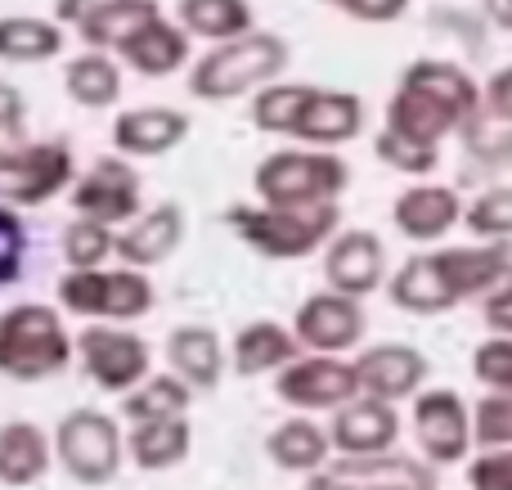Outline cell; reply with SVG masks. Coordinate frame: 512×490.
Listing matches in <instances>:
<instances>
[{
	"instance_id": "obj_1",
	"label": "cell",
	"mask_w": 512,
	"mask_h": 490,
	"mask_svg": "<svg viewBox=\"0 0 512 490\" xmlns=\"http://www.w3.org/2000/svg\"><path fill=\"white\" fill-rule=\"evenodd\" d=\"M481 113V86L454 59H414L387 104V131L441 149Z\"/></svg>"
},
{
	"instance_id": "obj_2",
	"label": "cell",
	"mask_w": 512,
	"mask_h": 490,
	"mask_svg": "<svg viewBox=\"0 0 512 490\" xmlns=\"http://www.w3.org/2000/svg\"><path fill=\"white\" fill-rule=\"evenodd\" d=\"M77 351L72 333L63 329L59 306L18 302L0 315V374L9 383H45L63 374Z\"/></svg>"
},
{
	"instance_id": "obj_3",
	"label": "cell",
	"mask_w": 512,
	"mask_h": 490,
	"mask_svg": "<svg viewBox=\"0 0 512 490\" xmlns=\"http://www.w3.org/2000/svg\"><path fill=\"white\" fill-rule=\"evenodd\" d=\"M288 68V41L274 32H243L234 41H221L207 50L189 72V95L203 104H230L248 90L274 81Z\"/></svg>"
},
{
	"instance_id": "obj_4",
	"label": "cell",
	"mask_w": 512,
	"mask_h": 490,
	"mask_svg": "<svg viewBox=\"0 0 512 490\" xmlns=\"http://www.w3.org/2000/svg\"><path fill=\"white\" fill-rule=\"evenodd\" d=\"M230 230L248 243L252 252L270 261H297L310 257L315 248H328V239L342 225V207L337 203H310V207H230L225 212Z\"/></svg>"
},
{
	"instance_id": "obj_5",
	"label": "cell",
	"mask_w": 512,
	"mask_h": 490,
	"mask_svg": "<svg viewBox=\"0 0 512 490\" xmlns=\"http://www.w3.org/2000/svg\"><path fill=\"white\" fill-rule=\"evenodd\" d=\"M351 185V167L333 158L328 149H279L256 167L252 189L261 203L274 207H310V203H337Z\"/></svg>"
},
{
	"instance_id": "obj_6",
	"label": "cell",
	"mask_w": 512,
	"mask_h": 490,
	"mask_svg": "<svg viewBox=\"0 0 512 490\" xmlns=\"http://www.w3.org/2000/svg\"><path fill=\"white\" fill-rule=\"evenodd\" d=\"M59 302L68 315L81 320H108V324H126L140 320L153 311L158 288L144 275L140 266H122V270H68L59 279Z\"/></svg>"
},
{
	"instance_id": "obj_7",
	"label": "cell",
	"mask_w": 512,
	"mask_h": 490,
	"mask_svg": "<svg viewBox=\"0 0 512 490\" xmlns=\"http://www.w3.org/2000/svg\"><path fill=\"white\" fill-rule=\"evenodd\" d=\"M54 459L77 486H108L122 473L126 437L113 414L72 410L54 428Z\"/></svg>"
},
{
	"instance_id": "obj_8",
	"label": "cell",
	"mask_w": 512,
	"mask_h": 490,
	"mask_svg": "<svg viewBox=\"0 0 512 490\" xmlns=\"http://www.w3.org/2000/svg\"><path fill=\"white\" fill-rule=\"evenodd\" d=\"M72 180H77V167H72L68 144L36 140L0 149V198L14 207H45L54 194L72 189Z\"/></svg>"
},
{
	"instance_id": "obj_9",
	"label": "cell",
	"mask_w": 512,
	"mask_h": 490,
	"mask_svg": "<svg viewBox=\"0 0 512 490\" xmlns=\"http://www.w3.org/2000/svg\"><path fill=\"white\" fill-rule=\"evenodd\" d=\"M77 356H81V369L86 378L99 387V392H113V396H126L153 374V351L144 338L135 333L117 329V324L99 320L90 329L77 333Z\"/></svg>"
},
{
	"instance_id": "obj_10",
	"label": "cell",
	"mask_w": 512,
	"mask_h": 490,
	"mask_svg": "<svg viewBox=\"0 0 512 490\" xmlns=\"http://www.w3.org/2000/svg\"><path fill=\"white\" fill-rule=\"evenodd\" d=\"M274 392H279V401L297 405V410H337V405L355 401L364 387L360 374H355V360L310 351V356H297L279 369Z\"/></svg>"
},
{
	"instance_id": "obj_11",
	"label": "cell",
	"mask_w": 512,
	"mask_h": 490,
	"mask_svg": "<svg viewBox=\"0 0 512 490\" xmlns=\"http://www.w3.org/2000/svg\"><path fill=\"white\" fill-rule=\"evenodd\" d=\"M414 437L423 446V459L436 468L463 464L468 450L477 446L472 437V410L454 387H432L414 396Z\"/></svg>"
},
{
	"instance_id": "obj_12",
	"label": "cell",
	"mask_w": 512,
	"mask_h": 490,
	"mask_svg": "<svg viewBox=\"0 0 512 490\" xmlns=\"http://www.w3.org/2000/svg\"><path fill=\"white\" fill-rule=\"evenodd\" d=\"M436 464H423V459H409V455H342V459H328L319 473H310V490H409V486H423L436 490Z\"/></svg>"
},
{
	"instance_id": "obj_13",
	"label": "cell",
	"mask_w": 512,
	"mask_h": 490,
	"mask_svg": "<svg viewBox=\"0 0 512 490\" xmlns=\"http://www.w3.org/2000/svg\"><path fill=\"white\" fill-rule=\"evenodd\" d=\"M140 171L122 158H99L86 176L72 180V212L77 216H95V221L108 225H126L140 216Z\"/></svg>"
},
{
	"instance_id": "obj_14",
	"label": "cell",
	"mask_w": 512,
	"mask_h": 490,
	"mask_svg": "<svg viewBox=\"0 0 512 490\" xmlns=\"http://www.w3.org/2000/svg\"><path fill=\"white\" fill-rule=\"evenodd\" d=\"M292 333L301 338V347L342 356V351H351L355 342L364 338L360 297H346V293H337V288L306 297V302L297 306V315H292Z\"/></svg>"
},
{
	"instance_id": "obj_15",
	"label": "cell",
	"mask_w": 512,
	"mask_h": 490,
	"mask_svg": "<svg viewBox=\"0 0 512 490\" xmlns=\"http://www.w3.org/2000/svg\"><path fill=\"white\" fill-rule=\"evenodd\" d=\"M324 279L328 288L346 297H369L387 279V248L373 230H337L324 248Z\"/></svg>"
},
{
	"instance_id": "obj_16",
	"label": "cell",
	"mask_w": 512,
	"mask_h": 490,
	"mask_svg": "<svg viewBox=\"0 0 512 490\" xmlns=\"http://www.w3.org/2000/svg\"><path fill=\"white\" fill-rule=\"evenodd\" d=\"M328 437H333L337 455H382V450H391L400 437V414L391 401H378V396L360 392L355 401L333 410Z\"/></svg>"
},
{
	"instance_id": "obj_17",
	"label": "cell",
	"mask_w": 512,
	"mask_h": 490,
	"mask_svg": "<svg viewBox=\"0 0 512 490\" xmlns=\"http://www.w3.org/2000/svg\"><path fill=\"white\" fill-rule=\"evenodd\" d=\"M427 356L409 342H382V347H369L355 356V374H360V387L378 401H414L427 383Z\"/></svg>"
},
{
	"instance_id": "obj_18",
	"label": "cell",
	"mask_w": 512,
	"mask_h": 490,
	"mask_svg": "<svg viewBox=\"0 0 512 490\" xmlns=\"http://www.w3.org/2000/svg\"><path fill=\"white\" fill-rule=\"evenodd\" d=\"M463 221V203L450 185H409L391 203V225L409 243H436Z\"/></svg>"
},
{
	"instance_id": "obj_19",
	"label": "cell",
	"mask_w": 512,
	"mask_h": 490,
	"mask_svg": "<svg viewBox=\"0 0 512 490\" xmlns=\"http://www.w3.org/2000/svg\"><path fill=\"white\" fill-rule=\"evenodd\" d=\"M364 131V99L351 90H310L301 122L292 140L315 144V149H337V144L355 140Z\"/></svg>"
},
{
	"instance_id": "obj_20",
	"label": "cell",
	"mask_w": 512,
	"mask_h": 490,
	"mask_svg": "<svg viewBox=\"0 0 512 490\" xmlns=\"http://www.w3.org/2000/svg\"><path fill=\"white\" fill-rule=\"evenodd\" d=\"M180 243H185V212L176 203H158L149 212H140L135 221H126V230L117 234V261L140 270L162 266Z\"/></svg>"
},
{
	"instance_id": "obj_21",
	"label": "cell",
	"mask_w": 512,
	"mask_h": 490,
	"mask_svg": "<svg viewBox=\"0 0 512 490\" xmlns=\"http://www.w3.org/2000/svg\"><path fill=\"white\" fill-rule=\"evenodd\" d=\"M189 140V117L180 108H131L113 122V149L126 158H162Z\"/></svg>"
},
{
	"instance_id": "obj_22",
	"label": "cell",
	"mask_w": 512,
	"mask_h": 490,
	"mask_svg": "<svg viewBox=\"0 0 512 490\" xmlns=\"http://www.w3.org/2000/svg\"><path fill=\"white\" fill-rule=\"evenodd\" d=\"M167 365L171 374H180L194 392H216L225 374V347L216 338V329L207 324H180L167 338Z\"/></svg>"
},
{
	"instance_id": "obj_23",
	"label": "cell",
	"mask_w": 512,
	"mask_h": 490,
	"mask_svg": "<svg viewBox=\"0 0 512 490\" xmlns=\"http://www.w3.org/2000/svg\"><path fill=\"white\" fill-rule=\"evenodd\" d=\"M189 450H194V428H189L185 414L131 423V437H126V455H131L135 468H144V473L180 468L189 459Z\"/></svg>"
},
{
	"instance_id": "obj_24",
	"label": "cell",
	"mask_w": 512,
	"mask_h": 490,
	"mask_svg": "<svg viewBox=\"0 0 512 490\" xmlns=\"http://www.w3.org/2000/svg\"><path fill=\"white\" fill-rule=\"evenodd\" d=\"M297 347H301V338L292 329H283V324H274V320H252L234 333L230 365H234V374H243V378H261V374H270V369H283L288 360H297Z\"/></svg>"
},
{
	"instance_id": "obj_25",
	"label": "cell",
	"mask_w": 512,
	"mask_h": 490,
	"mask_svg": "<svg viewBox=\"0 0 512 490\" xmlns=\"http://www.w3.org/2000/svg\"><path fill=\"white\" fill-rule=\"evenodd\" d=\"M126 68L144 72V77H171L176 68H185L189 59V32L180 23H167L162 14H153L131 41L122 45Z\"/></svg>"
},
{
	"instance_id": "obj_26",
	"label": "cell",
	"mask_w": 512,
	"mask_h": 490,
	"mask_svg": "<svg viewBox=\"0 0 512 490\" xmlns=\"http://www.w3.org/2000/svg\"><path fill=\"white\" fill-rule=\"evenodd\" d=\"M54 464V441L36 423L14 419L0 428V486H36Z\"/></svg>"
},
{
	"instance_id": "obj_27",
	"label": "cell",
	"mask_w": 512,
	"mask_h": 490,
	"mask_svg": "<svg viewBox=\"0 0 512 490\" xmlns=\"http://www.w3.org/2000/svg\"><path fill=\"white\" fill-rule=\"evenodd\" d=\"M387 297H391V306H396V311L418 315V320H432V315L454 311L450 293H445L441 275H436L432 252H418V257H409L405 266H400L396 275L387 279Z\"/></svg>"
},
{
	"instance_id": "obj_28",
	"label": "cell",
	"mask_w": 512,
	"mask_h": 490,
	"mask_svg": "<svg viewBox=\"0 0 512 490\" xmlns=\"http://www.w3.org/2000/svg\"><path fill=\"white\" fill-rule=\"evenodd\" d=\"M265 455L283 473H319L328 464V455H333V437L315 419H283L265 437Z\"/></svg>"
},
{
	"instance_id": "obj_29",
	"label": "cell",
	"mask_w": 512,
	"mask_h": 490,
	"mask_svg": "<svg viewBox=\"0 0 512 490\" xmlns=\"http://www.w3.org/2000/svg\"><path fill=\"white\" fill-rule=\"evenodd\" d=\"M63 90L81 108H113L122 99V68L104 50H86L63 68Z\"/></svg>"
},
{
	"instance_id": "obj_30",
	"label": "cell",
	"mask_w": 512,
	"mask_h": 490,
	"mask_svg": "<svg viewBox=\"0 0 512 490\" xmlns=\"http://www.w3.org/2000/svg\"><path fill=\"white\" fill-rule=\"evenodd\" d=\"M63 54V27L50 18L9 14L0 18V59L5 63H50Z\"/></svg>"
},
{
	"instance_id": "obj_31",
	"label": "cell",
	"mask_w": 512,
	"mask_h": 490,
	"mask_svg": "<svg viewBox=\"0 0 512 490\" xmlns=\"http://www.w3.org/2000/svg\"><path fill=\"white\" fill-rule=\"evenodd\" d=\"M176 18L189 36H203V41H234V36L252 32L248 0H180Z\"/></svg>"
},
{
	"instance_id": "obj_32",
	"label": "cell",
	"mask_w": 512,
	"mask_h": 490,
	"mask_svg": "<svg viewBox=\"0 0 512 490\" xmlns=\"http://www.w3.org/2000/svg\"><path fill=\"white\" fill-rule=\"evenodd\" d=\"M153 14H158V0H122V5H108L99 14L81 18L77 32L90 50H122Z\"/></svg>"
},
{
	"instance_id": "obj_33",
	"label": "cell",
	"mask_w": 512,
	"mask_h": 490,
	"mask_svg": "<svg viewBox=\"0 0 512 490\" xmlns=\"http://www.w3.org/2000/svg\"><path fill=\"white\" fill-rule=\"evenodd\" d=\"M194 401V387L180 374H149L135 392L122 396V414L131 423H149V419H171V414H185Z\"/></svg>"
},
{
	"instance_id": "obj_34",
	"label": "cell",
	"mask_w": 512,
	"mask_h": 490,
	"mask_svg": "<svg viewBox=\"0 0 512 490\" xmlns=\"http://www.w3.org/2000/svg\"><path fill=\"white\" fill-rule=\"evenodd\" d=\"M315 86H261L252 99V126L265 135H292Z\"/></svg>"
},
{
	"instance_id": "obj_35",
	"label": "cell",
	"mask_w": 512,
	"mask_h": 490,
	"mask_svg": "<svg viewBox=\"0 0 512 490\" xmlns=\"http://www.w3.org/2000/svg\"><path fill=\"white\" fill-rule=\"evenodd\" d=\"M108 257H117V234L108 221L77 216V221L63 230V261H68L72 270H95V266H104Z\"/></svg>"
},
{
	"instance_id": "obj_36",
	"label": "cell",
	"mask_w": 512,
	"mask_h": 490,
	"mask_svg": "<svg viewBox=\"0 0 512 490\" xmlns=\"http://www.w3.org/2000/svg\"><path fill=\"white\" fill-rule=\"evenodd\" d=\"M472 239H512V185H490L463 207Z\"/></svg>"
},
{
	"instance_id": "obj_37",
	"label": "cell",
	"mask_w": 512,
	"mask_h": 490,
	"mask_svg": "<svg viewBox=\"0 0 512 490\" xmlns=\"http://www.w3.org/2000/svg\"><path fill=\"white\" fill-rule=\"evenodd\" d=\"M463 144H468V158H477L481 167H512V122H499L486 108L463 126Z\"/></svg>"
},
{
	"instance_id": "obj_38",
	"label": "cell",
	"mask_w": 512,
	"mask_h": 490,
	"mask_svg": "<svg viewBox=\"0 0 512 490\" xmlns=\"http://www.w3.org/2000/svg\"><path fill=\"white\" fill-rule=\"evenodd\" d=\"M373 153H378L391 171H400V176H432V171L441 167V149L418 144V140H409V135H396V131H387V126H382L378 140H373Z\"/></svg>"
},
{
	"instance_id": "obj_39",
	"label": "cell",
	"mask_w": 512,
	"mask_h": 490,
	"mask_svg": "<svg viewBox=\"0 0 512 490\" xmlns=\"http://www.w3.org/2000/svg\"><path fill=\"white\" fill-rule=\"evenodd\" d=\"M472 437L481 450L512 446V396L508 392H486L472 410Z\"/></svg>"
},
{
	"instance_id": "obj_40",
	"label": "cell",
	"mask_w": 512,
	"mask_h": 490,
	"mask_svg": "<svg viewBox=\"0 0 512 490\" xmlns=\"http://www.w3.org/2000/svg\"><path fill=\"white\" fill-rule=\"evenodd\" d=\"M27 266V230L18 221V207L0 198V288L18 284Z\"/></svg>"
},
{
	"instance_id": "obj_41",
	"label": "cell",
	"mask_w": 512,
	"mask_h": 490,
	"mask_svg": "<svg viewBox=\"0 0 512 490\" xmlns=\"http://www.w3.org/2000/svg\"><path fill=\"white\" fill-rule=\"evenodd\" d=\"M472 374L486 392H508L512 396V338H490L472 351Z\"/></svg>"
},
{
	"instance_id": "obj_42",
	"label": "cell",
	"mask_w": 512,
	"mask_h": 490,
	"mask_svg": "<svg viewBox=\"0 0 512 490\" xmlns=\"http://www.w3.org/2000/svg\"><path fill=\"white\" fill-rule=\"evenodd\" d=\"M468 486L472 490H512V446L481 450L468 464Z\"/></svg>"
},
{
	"instance_id": "obj_43",
	"label": "cell",
	"mask_w": 512,
	"mask_h": 490,
	"mask_svg": "<svg viewBox=\"0 0 512 490\" xmlns=\"http://www.w3.org/2000/svg\"><path fill=\"white\" fill-rule=\"evenodd\" d=\"M481 320H486L490 333H499V338H512V279H504L495 293L481 297Z\"/></svg>"
},
{
	"instance_id": "obj_44",
	"label": "cell",
	"mask_w": 512,
	"mask_h": 490,
	"mask_svg": "<svg viewBox=\"0 0 512 490\" xmlns=\"http://www.w3.org/2000/svg\"><path fill=\"white\" fill-rule=\"evenodd\" d=\"M481 108H486L490 117H499V122H512V63L499 68L495 77L481 86Z\"/></svg>"
},
{
	"instance_id": "obj_45",
	"label": "cell",
	"mask_w": 512,
	"mask_h": 490,
	"mask_svg": "<svg viewBox=\"0 0 512 490\" xmlns=\"http://www.w3.org/2000/svg\"><path fill=\"white\" fill-rule=\"evenodd\" d=\"M337 9H346V14L360 18V23H396L409 9V0H342Z\"/></svg>"
},
{
	"instance_id": "obj_46",
	"label": "cell",
	"mask_w": 512,
	"mask_h": 490,
	"mask_svg": "<svg viewBox=\"0 0 512 490\" xmlns=\"http://www.w3.org/2000/svg\"><path fill=\"white\" fill-rule=\"evenodd\" d=\"M23 113H27V104H23V95H18L9 81H0V140H18V131H23Z\"/></svg>"
},
{
	"instance_id": "obj_47",
	"label": "cell",
	"mask_w": 512,
	"mask_h": 490,
	"mask_svg": "<svg viewBox=\"0 0 512 490\" xmlns=\"http://www.w3.org/2000/svg\"><path fill=\"white\" fill-rule=\"evenodd\" d=\"M108 5H122V0H54V14H59V23H81Z\"/></svg>"
},
{
	"instance_id": "obj_48",
	"label": "cell",
	"mask_w": 512,
	"mask_h": 490,
	"mask_svg": "<svg viewBox=\"0 0 512 490\" xmlns=\"http://www.w3.org/2000/svg\"><path fill=\"white\" fill-rule=\"evenodd\" d=\"M486 18L499 27V32H512V0H481Z\"/></svg>"
},
{
	"instance_id": "obj_49",
	"label": "cell",
	"mask_w": 512,
	"mask_h": 490,
	"mask_svg": "<svg viewBox=\"0 0 512 490\" xmlns=\"http://www.w3.org/2000/svg\"><path fill=\"white\" fill-rule=\"evenodd\" d=\"M324 5H342V0H324Z\"/></svg>"
},
{
	"instance_id": "obj_50",
	"label": "cell",
	"mask_w": 512,
	"mask_h": 490,
	"mask_svg": "<svg viewBox=\"0 0 512 490\" xmlns=\"http://www.w3.org/2000/svg\"><path fill=\"white\" fill-rule=\"evenodd\" d=\"M409 490H423V486H409Z\"/></svg>"
}]
</instances>
